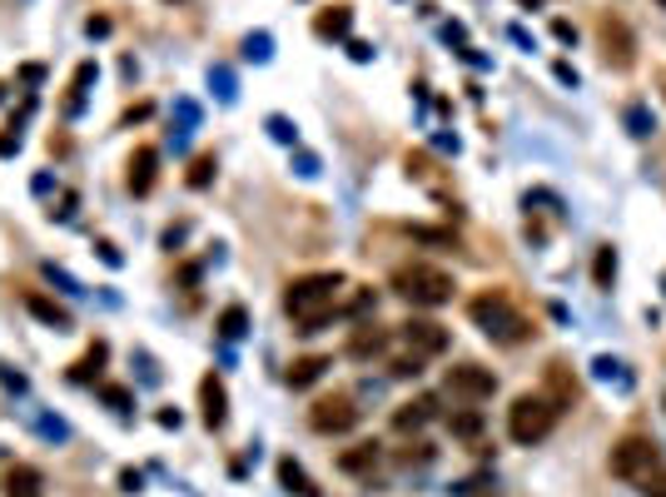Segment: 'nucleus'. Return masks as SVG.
<instances>
[{
  "label": "nucleus",
  "instance_id": "1",
  "mask_svg": "<svg viewBox=\"0 0 666 497\" xmlns=\"http://www.w3.org/2000/svg\"><path fill=\"white\" fill-rule=\"evenodd\" d=\"M343 304V274H304L283 289V314L294 318L299 334H318Z\"/></svg>",
  "mask_w": 666,
  "mask_h": 497
},
{
  "label": "nucleus",
  "instance_id": "2",
  "mask_svg": "<svg viewBox=\"0 0 666 497\" xmlns=\"http://www.w3.org/2000/svg\"><path fill=\"white\" fill-rule=\"evenodd\" d=\"M388 283H393V294L408 299L413 308H438V304H448L452 299V274L438 269V264H423V259L398 264Z\"/></svg>",
  "mask_w": 666,
  "mask_h": 497
},
{
  "label": "nucleus",
  "instance_id": "3",
  "mask_svg": "<svg viewBox=\"0 0 666 497\" xmlns=\"http://www.w3.org/2000/svg\"><path fill=\"white\" fill-rule=\"evenodd\" d=\"M468 318H473L477 328H483L493 343H522L532 334V324L512 308V299L502 294V289H487V294H477L473 304H468Z\"/></svg>",
  "mask_w": 666,
  "mask_h": 497
},
{
  "label": "nucleus",
  "instance_id": "4",
  "mask_svg": "<svg viewBox=\"0 0 666 497\" xmlns=\"http://www.w3.org/2000/svg\"><path fill=\"white\" fill-rule=\"evenodd\" d=\"M557 398H547V393H522V398H512V408H508V433L518 443H543L547 433L557 428Z\"/></svg>",
  "mask_w": 666,
  "mask_h": 497
},
{
  "label": "nucleus",
  "instance_id": "5",
  "mask_svg": "<svg viewBox=\"0 0 666 497\" xmlns=\"http://www.w3.org/2000/svg\"><path fill=\"white\" fill-rule=\"evenodd\" d=\"M662 463V452H656V443L652 438H642V433H632V438H621L617 448H611V458H607V468H611V477H627V483H642L652 468Z\"/></svg>",
  "mask_w": 666,
  "mask_h": 497
},
{
  "label": "nucleus",
  "instance_id": "6",
  "mask_svg": "<svg viewBox=\"0 0 666 497\" xmlns=\"http://www.w3.org/2000/svg\"><path fill=\"white\" fill-rule=\"evenodd\" d=\"M597 40H602V60H607V65L632 70L637 40H632V31H627V25H621L617 15H602V21H597Z\"/></svg>",
  "mask_w": 666,
  "mask_h": 497
},
{
  "label": "nucleus",
  "instance_id": "7",
  "mask_svg": "<svg viewBox=\"0 0 666 497\" xmlns=\"http://www.w3.org/2000/svg\"><path fill=\"white\" fill-rule=\"evenodd\" d=\"M308 423H314V433H349V428H359V408H353L349 393L318 398L314 413H308Z\"/></svg>",
  "mask_w": 666,
  "mask_h": 497
},
{
  "label": "nucleus",
  "instance_id": "8",
  "mask_svg": "<svg viewBox=\"0 0 666 497\" xmlns=\"http://www.w3.org/2000/svg\"><path fill=\"white\" fill-rule=\"evenodd\" d=\"M448 393L468 398V403H483V398L497 393V378L487 368H477V363H458V368H448Z\"/></svg>",
  "mask_w": 666,
  "mask_h": 497
},
{
  "label": "nucleus",
  "instance_id": "9",
  "mask_svg": "<svg viewBox=\"0 0 666 497\" xmlns=\"http://www.w3.org/2000/svg\"><path fill=\"white\" fill-rule=\"evenodd\" d=\"M403 343L413 349V359H433V353L448 349V328L433 324V318H408V324H403Z\"/></svg>",
  "mask_w": 666,
  "mask_h": 497
},
{
  "label": "nucleus",
  "instance_id": "10",
  "mask_svg": "<svg viewBox=\"0 0 666 497\" xmlns=\"http://www.w3.org/2000/svg\"><path fill=\"white\" fill-rule=\"evenodd\" d=\"M199 403H204V423H209V428H225V419H229V393H225V378H219V373H204Z\"/></svg>",
  "mask_w": 666,
  "mask_h": 497
},
{
  "label": "nucleus",
  "instance_id": "11",
  "mask_svg": "<svg viewBox=\"0 0 666 497\" xmlns=\"http://www.w3.org/2000/svg\"><path fill=\"white\" fill-rule=\"evenodd\" d=\"M433 419H438V398L419 393V398H408V403L393 413V428L398 433H413V428H423V423H433Z\"/></svg>",
  "mask_w": 666,
  "mask_h": 497
},
{
  "label": "nucleus",
  "instance_id": "12",
  "mask_svg": "<svg viewBox=\"0 0 666 497\" xmlns=\"http://www.w3.org/2000/svg\"><path fill=\"white\" fill-rule=\"evenodd\" d=\"M155 180H159V149L140 145L135 159H130V190H135V194H149V190H155Z\"/></svg>",
  "mask_w": 666,
  "mask_h": 497
},
{
  "label": "nucleus",
  "instance_id": "13",
  "mask_svg": "<svg viewBox=\"0 0 666 497\" xmlns=\"http://www.w3.org/2000/svg\"><path fill=\"white\" fill-rule=\"evenodd\" d=\"M384 349H388V334L378 324H359V328H353V339H349L353 359H373V353H384Z\"/></svg>",
  "mask_w": 666,
  "mask_h": 497
},
{
  "label": "nucleus",
  "instance_id": "14",
  "mask_svg": "<svg viewBox=\"0 0 666 497\" xmlns=\"http://www.w3.org/2000/svg\"><path fill=\"white\" fill-rule=\"evenodd\" d=\"M25 304H31V314H35V318H40V324H50V328H60V334H65V328H70V314H65V308H60V304H50V299H40V294H31V299H25Z\"/></svg>",
  "mask_w": 666,
  "mask_h": 497
},
{
  "label": "nucleus",
  "instance_id": "15",
  "mask_svg": "<svg viewBox=\"0 0 666 497\" xmlns=\"http://www.w3.org/2000/svg\"><path fill=\"white\" fill-rule=\"evenodd\" d=\"M324 368H328V359H318V353H314V359H299L294 368H289V384L308 388V384H318V378H324Z\"/></svg>",
  "mask_w": 666,
  "mask_h": 497
},
{
  "label": "nucleus",
  "instance_id": "16",
  "mask_svg": "<svg viewBox=\"0 0 666 497\" xmlns=\"http://www.w3.org/2000/svg\"><path fill=\"white\" fill-rule=\"evenodd\" d=\"M373 463H378V443H359L353 452H343L339 458L343 473H363V468H373Z\"/></svg>",
  "mask_w": 666,
  "mask_h": 497
},
{
  "label": "nucleus",
  "instance_id": "17",
  "mask_svg": "<svg viewBox=\"0 0 666 497\" xmlns=\"http://www.w3.org/2000/svg\"><path fill=\"white\" fill-rule=\"evenodd\" d=\"M349 25H353L349 5H334V11H324V15H318V21H314V31H318V35H343V31H349Z\"/></svg>",
  "mask_w": 666,
  "mask_h": 497
},
{
  "label": "nucleus",
  "instance_id": "18",
  "mask_svg": "<svg viewBox=\"0 0 666 497\" xmlns=\"http://www.w3.org/2000/svg\"><path fill=\"white\" fill-rule=\"evenodd\" d=\"M11 497H40V473L35 468H11Z\"/></svg>",
  "mask_w": 666,
  "mask_h": 497
},
{
  "label": "nucleus",
  "instance_id": "19",
  "mask_svg": "<svg viewBox=\"0 0 666 497\" xmlns=\"http://www.w3.org/2000/svg\"><path fill=\"white\" fill-rule=\"evenodd\" d=\"M279 477H283V487H289V493H299V497H318L314 487H308L304 468H299V463H289V458H283V463H279Z\"/></svg>",
  "mask_w": 666,
  "mask_h": 497
},
{
  "label": "nucleus",
  "instance_id": "20",
  "mask_svg": "<svg viewBox=\"0 0 666 497\" xmlns=\"http://www.w3.org/2000/svg\"><path fill=\"white\" fill-rule=\"evenodd\" d=\"M592 279H597V289H611V279H617V254H611V244L597 248V269H592Z\"/></svg>",
  "mask_w": 666,
  "mask_h": 497
},
{
  "label": "nucleus",
  "instance_id": "21",
  "mask_svg": "<svg viewBox=\"0 0 666 497\" xmlns=\"http://www.w3.org/2000/svg\"><path fill=\"white\" fill-rule=\"evenodd\" d=\"M452 433H458V438H477V433H483V413H473V408H463V413H452Z\"/></svg>",
  "mask_w": 666,
  "mask_h": 497
},
{
  "label": "nucleus",
  "instance_id": "22",
  "mask_svg": "<svg viewBox=\"0 0 666 497\" xmlns=\"http://www.w3.org/2000/svg\"><path fill=\"white\" fill-rule=\"evenodd\" d=\"M244 308H225V314H219V334H225V339H244Z\"/></svg>",
  "mask_w": 666,
  "mask_h": 497
},
{
  "label": "nucleus",
  "instance_id": "23",
  "mask_svg": "<svg viewBox=\"0 0 666 497\" xmlns=\"http://www.w3.org/2000/svg\"><path fill=\"white\" fill-rule=\"evenodd\" d=\"M100 363H105V343H95V349H90V353H85V359L75 363V378H80V384H85V378H90V373L100 368Z\"/></svg>",
  "mask_w": 666,
  "mask_h": 497
},
{
  "label": "nucleus",
  "instance_id": "24",
  "mask_svg": "<svg viewBox=\"0 0 666 497\" xmlns=\"http://www.w3.org/2000/svg\"><path fill=\"white\" fill-rule=\"evenodd\" d=\"M209 174H215V155H199V159H194V170H190V184H194V190H204V184H209Z\"/></svg>",
  "mask_w": 666,
  "mask_h": 497
},
{
  "label": "nucleus",
  "instance_id": "25",
  "mask_svg": "<svg viewBox=\"0 0 666 497\" xmlns=\"http://www.w3.org/2000/svg\"><path fill=\"white\" fill-rule=\"evenodd\" d=\"M642 493H646V497H666V468H662V463H656L652 473L642 477Z\"/></svg>",
  "mask_w": 666,
  "mask_h": 497
},
{
  "label": "nucleus",
  "instance_id": "26",
  "mask_svg": "<svg viewBox=\"0 0 666 497\" xmlns=\"http://www.w3.org/2000/svg\"><path fill=\"white\" fill-rule=\"evenodd\" d=\"M100 398H105V403H110V408H120V413H124V408H130V403H135V398H130V393H124V388H100Z\"/></svg>",
  "mask_w": 666,
  "mask_h": 497
},
{
  "label": "nucleus",
  "instance_id": "27",
  "mask_svg": "<svg viewBox=\"0 0 666 497\" xmlns=\"http://www.w3.org/2000/svg\"><path fill=\"white\" fill-rule=\"evenodd\" d=\"M553 35H557V40H577V31H572L567 21H557V25H553Z\"/></svg>",
  "mask_w": 666,
  "mask_h": 497
},
{
  "label": "nucleus",
  "instance_id": "28",
  "mask_svg": "<svg viewBox=\"0 0 666 497\" xmlns=\"http://www.w3.org/2000/svg\"><path fill=\"white\" fill-rule=\"evenodd\" d=\"M483 497H497V493H483Z\"/></svg>",
  "mask_w": 666,
  "mask_h": 497
},
{
  "label": "nucleus",
  "instance_id": "29",
  "mask_svg": "<svg viewBox=\"0 0 666 497\" xmlns=\"http://www.w3.org/2000/svg\"><path fill=\"white\" fill-rule=\"evenodd\" d=\"M662 5H666V0H662Z\"/></svg>",
  "mask_w": 666,
  "mask_h": 497
},
{
  "label": "nucleus",
  "instance_id": "30",
  "mask_svg": "<svg viewBox=\"0 0 666 497\" xmlns=\"http://www.w3.org/2000/svg\"><path fill=\"white\" fill-rule=\"evenodd\" d=\"M170 5H174V0H170Z\"/></svg>",
  "mask_w": 666,
  "mask_h": 497
},
{
  "label": "nucleus",
  "instance_id": "31",
  "mask_svg": "<svg viewBox=\"0 0 666 497\" xmlns=\"http://www.w3.org/2000/svg\"><path fill=\"white\" fill-rule=\"evenodd\" d=\"M662 408H666V403H662Z\"/></svg>",
  "mask_w": 666,
  "mask_h": 497
}]
</instances>
